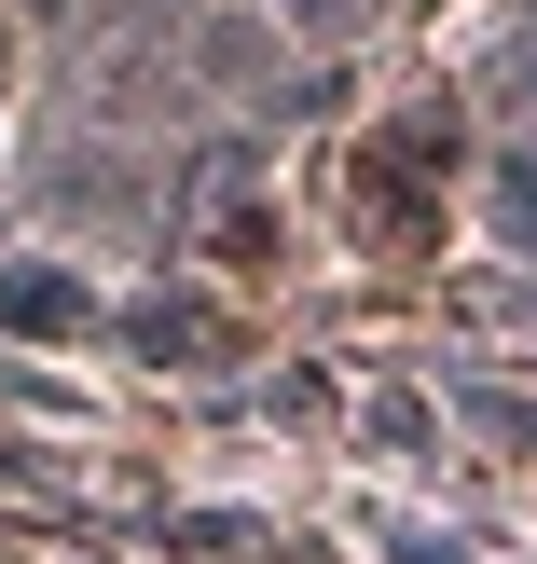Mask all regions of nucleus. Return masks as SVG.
<instances>
[{
    "instance_id": "nucleus-1",
    "label": "nucleus",
    "mask_w": 537,
    "mask_h": 564,
    "mask_svg": "<svg viewBox=\"0 0 537 564\" xmlns=\"http://www.w3.org/2000/svg\"><path fill=\"white\" fill-rule=\"evenodd\" d=\"M0 317H14V330H69V290H55V275H14V290H0Z\"/></svg>"
}]
</instances>
